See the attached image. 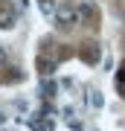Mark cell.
<instances>
[{
    "label": "cell",
    "mask_w": 125,
    "mask_h": 131,
    "mask_svg": "<svg viewBox=\"0 0 125 131\" xmlns=\"http://www.w3.org/2000/svg\"><path fill=\"white\" fill-rule=\"evenodd\" d=\"M52 18H55V24H58V26H73L79 15H76V9H73V6H58Z\"/></svg>",
    "instance_id": "1"
},
{
    "label": "cell",
    "mask_w": 125,
    "mask_h": 131,
    "mask_svg": "<svg viewBox=\"0 0 125 131\" xmlns=\"http://www.w3.org/2000/svg\"><path fill=\"white\" fill-rule=\"evenodd\" d=\"M0 122H3V117H0Z\"/></svg>",
    "instance_id": "10"
},
{
    "label": "cell",
    "mask_w": 125,
    "mask_h": 131,
    "mask_svg": "<svg viewBox=\"0 0 125 131\" xmlns=\"http://www.w3.org/2000/svg\"><path fill=\"white\" fill-rule=\"evenodd\" d=\"M38 67H41V73H44V76H50L52 70H55V64H52L50 58H38Z\"/></svg>",
    "instance_id": "4"
},
{
    "label": "cell",
    "mask_w": 125,
    "mask_h": 131,
    "mask_svg": "<svg viewBox=\"0 0 125 131\" xmlns=\"http://www.w3.org/2000/svg\"><path fill=\"white\" fill-rule=\"evenodd\" d=\"M90 102H93V108H102L105 99H102V93H96V90H93V93H90Z\"/></svg>",
    "instance_id": "6"
},
{
    "label": "cell",
    "mask_w": 125,
    "mask_h": 131,
    "mask_svg": "<svg viewBox=\"0 0 125 131\" xmlns=\"http://www.w3.org/2000/svg\"><path fill=\"white\" fill-rule=\"evenodd\" d=\"M15 12L9 9V3H0V29H12L15 26Z\"/></svg>",
    "instance_id": "2"
},
{
    "label": "cell",
    "mask_w": 125,
    "mask_h": 131,
    "mask_svg": "<svg viewBox=\"0 0 125 131\" xmlns=\"http://www.w3.org/2000/svg\"><path fill=\"white\" fill-rule=\"evenodd\" d=\"M38 9L44 15H55V6H52V0H38Z\"/></svg>",
    "instance_id": "5"
},
{
    "label": "cell",
    "mask_w": 125,
    "mask_h": 131,
    "mask_svg": "<svg viewBox=\"0 0 125 131\" xmlns=\"http://www.w3.org/2000/svg\"><path fill=\"white\" fill-rule=\"evenodd\" d=\"M29 128H35V131H44V128H47V122H44V119H29Z\"/></svg>",
    "instance_id": "7"
},
{
    "label": "cell",
    "mask_w": 125,
    "mask_h": 131,
    "mask_svg": "<svg viewBox=\"0 0 125 131\" xmlns=\"http://www.w3.org/2000/svg\"><path fill=\"white\" fill-rule=\"evenodd\" d=\"M44 93L47 96H55V84H44Z\"/></svg>",
    "instance_id": "8"
},
{
    "label": "cell",
    "mask_w": 125,
    "mask_h": 131,
    "mask_svg": "<svg viewBox=\"0 0 125 131\" xmlns=\"http://www.w3.org/2000/svg\"><path fill=\"white\" fill-rule=\"evenodd\" d=\"M76 15H79L82 20H93V15H96V9H93L90 3H82V6H79V12H76Z\"/></svg>",
    "instance_id": "3"
},
{
    "label": "cell",
    "mask_w": 125,
    "mask_h": 131,
    "mask_svg": "<svg viewBox=\"0 0 125 131\" xmlns=\"http://www.w3.org/2000/svg\"><path fill=\"white\" fill-rule=\"evenodd\" d=\"M3 58H6V52H3V50H0V61H3Z\"/></svg>",
    "instance_id": "9"
}]
</instances>
